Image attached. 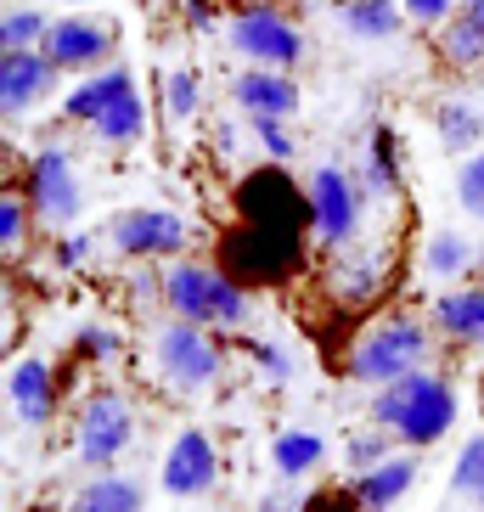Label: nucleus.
<instances>
[{"label":"nucleus","instance_id":"1","mask_svg":"<svg viewBox=\"0 0 484 512\" xmlns=\"http://www.w3.org/2000/svg\"><path fill=\"white\" fill-rule=\"evenodd\" d=\"M372 422H378V428H389V434L400 439V445H411V451L439 445V439L451 434V422H456V389H451V377H439V372H428V366H417V372L383 383L378 400H372Z\"/></svg>","mask_w":484,"mask_h":512},{"label":"nucleus","instance_id":"2","mask_svg":"<svg viewBox=\"0 0 484 512\" xmlns=\"http://www.w3.org/2000/svg\"><path fill=\"white\" fill-rule=\"evenodd\" d=\"M164 304L169 316L197 321V327H248V316H254L248 287L231 271H214V265H169Z\"/></svg>","mask_w":484,"mask_h":512},{"label":"nucleus","instance_id":"3","mask_svg":"<svg viewBox=\"0 0 484 512\" xmlns=\"http://www.w3.org/2000/svg\"><path fill=\"white\" fill-rule=\"evenodd\" d=\"M428 327L411 316H383L372 321V327L355 338V349H349V383H366V389H383V383H394V377L417 372V366H428Z\"/></svg>","mask_w":484,"mask_h":512},{"label":"nucleus","instance_id":"4","mask_svg":"<svg viewBox=\"0 0 484 512\" xmlns=\"http://www.w3.org/2000/svg\"><path fill=\"white\" fill-rule=\"evenodd\" d=\"M152 366H158V377L169 389L192 400V394H209L226 377V349H220V338L209 327L175 316L152 332Z\"/></svg>","mask_w":484,"mask_h":512},{"label":"nucleus","instance_id":"5","mask_svg":"<svg viewBox=\"0 0 484 512\" xmlns=\"http://www.w3.org/2000/svg\"><path fill=\"white\" fill-rule=\"evenodd\" d=\"M136 439V406L119 389H91L74 422V451L85 467H113Z\"/></svg>","mask_w":484,"mask_h":512},{"label":"nucleus","instance_id":"6","mask_svg":"<svg viewBox=\"0 0 484 512\" xmlns=\"http://www.w3.org/2000/svg\"><path fill=\"white\" fill-rule=\"evenodd\" d=\"M231 46L242 51L248 62H259V68H293V62L304 57V34L293 17H282L276 6H242L237 17H231Z\"/></svg>","mask_w":484,"mask_h":512},{"label":"nucleus","instance_id":"7","mask_svg":"<svg viewBox=\"0 0 484 512\" xmlns=\"http://www.w3.org/2000/svg\"><path fill=\"white\" fill-rule=\"evenodd\" d=\"M113 46H119V23H102V17H51L46 40H40L57 74H96L107 68Z\"/></svg>","mask_w":484,"mask_h":512},{"label":"nucleus","instance_id":"8","mask_svg":"<svg viewBox=\"0 0 484 512\" xmlns=\"http://www.w3.org/2000/svg\"><path fill=\"white\" fill-rule=\"evenodd\" d=\"M361 197H366L361 181L338 164H321L310 175V226H316V237L327 248H344L355 237V226H361Z\"/></svg>","mask_w":484,"mask_h":512},{"label":"nucleus","instance_id":"9","mask_svg":"<svg viewBox=\"0 0 484 512\" xmlns=\"http://www.w3.org/2000/svg\"><path fill=\"white\" fill-rule=\"evenodd\" d=\"M186 237H192V231H186V220L175 209H124V214H113V226H107V242H113L124 259L181 254Z\"/></svg>","mask_w":484,"mask_h":512},{"label":"nucleus","instance_id":"10","mask_svg":"<svg viewBox=\"0 0 484 512\" xmlns=\"http://www.w3.org/2000/svg\"><path fill=\"white\" fill-rule=\"evenodd\" d=\"M29 203H34V214L46 220V226H68L79 214V175H74V158L62 147H46V152H34L29 158Z\"/></svg>","mask_w":484,"mask_h":512},{"label":"nucleus","instance_id":"11","mask_svg":"<svg viewBox=\"0 0 484 512\" xmlns=\"http://www.w3.org/2000/svg\"><path fill=\"white\" fill-rule=\"evenodd\" d=\"M214 479H220V451H214V439L203 434V428H181L175 434V445H169L164 467H158V484H164L169 496H209Z\"/></svg>","mask_w":484,"mask_h":512},{"label":"nucleus","instance_id":"12","mask_svg":"<svg viewBox=\"0 0 484 512\" xmlns=\"http://www.w3.org/2000/svg\"><path fill=\"white\" fill-rule=\"evenodd\" d=\"M57 85V62L46 51H0V113L23 119L34 113V102H46V91Z\"/></svg>","mask_w":484,"mask_h":512},{"label":"nucleus","instance_id":"13","mask_svg":"<svg viewBox=\"0 0 484 512\" xmlns=\"http://www.w3.org/2000/svg\"><path fill=\"white\" fill-rule=\"evenodd\" d=\"M6 400H12V417L23 428H46L57 417V377L46 361H12L6 372Z\"/></svg>","mask_w":484,"mask_h":512},{"label":"nucleus","instance_id":"14","mask_svg":"<svg viewBox=\"0 0 484 512\" xmlns=\"http://www.w3.org/2000/svg\"><path fill=\"white\" fill-rule=\"evenodd\" d=\"M231 96L248 119H293L299 113V85L288 79V68H248V74H237Z\"/></svg>","mask_w":484,"mask_h":512},{"label":"nucleus","instance_id":"15","mask_svg":"<svg viewBox=\"0 0 484 512\" xmlns=\"http://www.w3.org/2000/svg\"><path fill=\"white\" fill-rule=\"evenodd\" d=\"M417 451H400V456H383V462H372V467H361V479H355V496H361V507L366 512H389L394 501L406 496L411 484H417Z\"/></svg>","mask_w":484,"mask_h":512},{"label":"nucleus","instance_id":"16","mask_svg":"<svg viewBox=\"0 0 484 512\" xmlns=\"http://www.w3.org/2000/svg\"><path fill=\"white\" fill-rule=\"evenodd\" d=\"M434 327L451 344H473L484 349V287H451L434 299Z\"/></svg>","mask_w":484,"mask_h":512},{"label":"nucleus","instance_id":"17","mask_svg":"<svg viewBox=\"0 0 484 512\" xmlns=\"http://www.w3.org/2000/svg\"><path fill=\"white\" fill-rule=\"evenodd\" d=\"M136 91V79H130V68H96V74H85V85H74L68 91V102H62V113L68 119H79V124H91V119H102L107 107L119 102V96H130Z\"/></svg>","mask_w":484,"mask_h":512},{"label":"nucleus","instance_id":"18","mask_svg":"<svg viewBox=\"0 0 484 512\" xmlns=\"http://www.w3.org/2000/svg\"><path fill=\"white\" fill-rule=\"evenodd\" d=\"M439 51H445V62L451 68H479L484 62V0H462L451 12V23H445V34H439Z\"/></svg>","mask_w":484,"mask_h":512},{"label":"nucleus","instance_id":"19","mask_svg":"<svg viewBox=\"0 0 484 512\" xmlns=\"http://www.w3.org/2000/svg\"><path fill=\"white\" fill-rule=\"evenodd\" d=\"M68 512H141V484L130 473H96L91 484H79L68 496Z\"/></svg>","mask_w":484,"mask_h":512},{"label":"nucleus","instance_id":"20","mask_svg":"<svg viewBox=\"0 0 484 512\" xmlns=\"http://www.w3.org/2000/svg\"><path fill=\"white\" fill-rule=\"evenodd\" d=\"M338 23L355 40H394L406 29V12L400 0H338Z\"/></svg>","mask_w":484,"mask_h":512},{"label":"nucleus","instance_id":"21","mask_svg":"<svg viewBox=\"0 0 484 512\" xmlns=\"http://www.w3.org/2000/svg\"><path fill=\"white\" fill-rule=\"evenodd\" d=\"M327 462V439L310 434V428H282V434L271 439V467L276 479H304L310 467Z\"/></svg>","mask_w":484,"mask_h":512},{"label":"nucleus","instance_id":"22","mask_svg":"<svg viewBox=\"0 0 484 512\" xmlns=\"http://www.w3.org/2000/svg\"><path fill=\"white\" fill-rule=\"evenodd\" d=\"M91 136L102 141V147H136V141L147 136V107H141V96L136 91L119 96L102 119H91Z\"/></svg>","mask_w":484,"mask_h":512},{"label":"nucleus","instance_id":"23","mask_svg":"<svg viewBox=\"0 0 484 512\" xmlns=\"http://www.w3.org/2000/svg\"><path fill=\"white\" fill-rule=\"evenodd\" d=\"M434 130H439V147L445 152H462L468 158L473 147H479V136H484V119H479V107L473 102H439V113H434Z\"/></svg>","mask_w":484,"mask_h":512},{"label":"nucleus","instance_id":"24","mask_svg":"<svg viewBox=\"0 0 484 512\" xmlns=\"http://www.w3.org/2000/svg\"><path fill=\"white\" fill-rule=\"evenodd\" d=\"M423 271L434 276V282H456V276L473 271V242L456 237V231H434V237L423 242Z\"/></svg>","mask_w":484,"mask_h":512},{"label":"nucleus","instance_id":"25","mask_svg":"<svg viewBox=\"0 0 484 512\" xmlns=\"http://www.w3.org/2000/svg\"><path fill=\"white\" fill-rule=\"evenodd\" d=\"M361 192L366 197H394V192H400V169H394V136H389V130H372V141H366Z\"/></svg>","mask_w":484,"mask_h":512},{"label":"nucleus","instance_id":"26","mask_svg":"<svg viewBox=\"0 0 484 512\" xmlns=\"http://www.w3.org/2000/svg\"><path fill=\"white\" fill-rule=\"evenodd\" d=\"M451 490L473 507H484V434H473L462 451H456V467H451Z\"/></svg>","mask_w":484,"mask_h":512},{"label":"nucleus","instance_id":"27","mask_svg":"<svg viewBox=\"0 0 484 512\" xmlns=\"http://www.w3.org/2000/svg\"><path fill=\"white\" fill-rule=\"evenodd\" d=\"M46 29H51L46 12H34V6H12V12L0 17V46H6V51H34L40 40H46Z\"/></svg>","mask_w":484,"mask_h":512},{"label":"nucleus","instance_id":"28","mask_svg":"<svg viewBox=\"0 0 484 512\" xmlns=\"http://www.w3.org/2000/svg\"><path fill=\"white\" fill-rule=\"evenodd\" d=\"M164 107H169V119H175V124L197 119V107H203V91H197V74L175 68V74L164 79Z\"/></svg>","mask_w":484,"mask_h":512},{"label":"nucleus","instance_id":"29","mask_svg":"<svg viewBox=\"0 0 484 512\" xmlns=\"http://www.w3.org/2000/svg\"><path fill=\"white\" fill-rule=\"evenodd\" d=\"M456 203H462L473 220H484V152H468V158L456 164Z\"/></svg>","mask_w":484,"mask_h":512},{"label":"nucleus","instance_id":"30","mask_svg":"<svg viewBox=\"0 0 484 512\" xmlns=\"http://www.w3.org/2000/svg\"><path fill=\"white\" fill-rule=\"evenodd\" d=\"M248 130H254V141L265 147V158H271V164H288V158H293L288 119H248Z\"/></svg>","mask_w":484,"mask_h":512},{"label":"nucleus","instance_id":"31","mask_svg":"<svg viewBox=\"0 0 484 512\" xmlns=\"http://www.w3.org/2000/svg\"><path fill=\"white\" fill-rule=\"evenodd\" d=\"M74 349H79V355H91V361H113V355L124 349V332L96 327V321H91V327H79V332H74Z\"/></svg>","mask_w":484,"mask_h":512},{"label":"nucleus","instance_id":"32","mask_svg":"<svg viewBox=\"0 0 484 512\" xmlns=\"http://www.w3.org/2000/svg\"><path fill=\"white\" fill-rule=\"evenodd\" d=\"M333 282L344 287L349 299H366V293H372V287H378V259H355V265H349V259H338Z\"/></svg>","mask_w":484,"mask_h":512},{"label":"nucleus","instance_id":"33","mask_svg":"<svg viewBox=\"0 0 484 512\" xmlns=\"http://www.w3.org/2000/svg\"><path fill=\"white\" fill-rule=\"evenodd\" d=\"M23 237H29V220H23V197L6 192V197H0V248H6V254H17V248H23Z\"/></svg>","mask_w":484,"mask_h":512},{"label":"nucleus","instance_id":"34","mask_svg":"<svg viewBox=\"0 0 484 512\" xmlns=\"http://www.w3.org/2000/svg\"><path fill=\"white\" fill-rule=\"evenodd\" d=\"M456 6H462V0H400L406 23H423V29H445Z\"/></svg>","mask_w":484,"mask_h":512},{"label":"nucleus","instance_id":"35","mask_svg":"<svg viewBox=\"0 0 484 512\" xmlns=\"http://www.w3.org/2000/svg\"><path fill=\"white\" fill-rule=\"evenodd\" d=\"M389 428H378V434H355L349 439V467H372V462H383L389 456Z\"/></svg>","mask_w":484,"mask_h":512},{"label":"nucleus","instance_id":"36","mask_svg":"<svg viewBox=\"0 0 484 512\" xmlns=\"http://www.w3.org/2000/svg\"><path fill=\"white\" fill-rule=\"evenodd\" d=\"M254 361L265 366V377H271V383H288V377H293V355L282 344H254Z\"/></svg>","mask_w":484,"mask_h":512},{"label":"nucleus","instance_id":"37","mask_svg":"<svg viewBox=\"0 0 484 512\" xmlns=\"http://www.w3.org/2000/svg\"><path fill=\"white\" fill-rule=\"evenodd\" d=\"M85 259H91V237H85V231H62L57 237V265L62 271H79Z\"/></svg>","mask_w":484,"mask_h":512},{"label":"nucleus","instance_id":"38","mask_svg":"<svg viewBox=\"0 0 484 512\" xmlns=\"http://www.w3.org/2000/svg\"><path fill=\"white\" fill-rule=\"evenodd\" d=\"M304 512H366V507H361V496H355V484H349V490H321V496H310Z\"/></svg>","mask_w":484,"mask_h":512},{"label":"nucleus","instance_id":"39","mask_svg":"<svg viewBox=\"0 0 484 512\" xmlns=\"http://www.w3.org/2000/svg\"><path fill=\"white\" fill-rule=\"evenodd\" d=\"M62 6H91V0H62Z\"/></svg>","mask_w":484,"mask_h":512}]
</instances>
